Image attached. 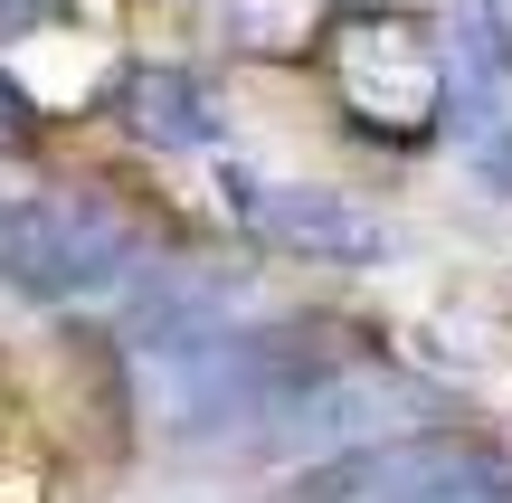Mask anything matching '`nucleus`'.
Instances as JSON below:
<instances>
[{
	"label": "nucleus",
	"instance_id": "20e7f679",
	"mask_svg": "<svg viewBox=\"0 0 512 503\" xmlns=\"http://www.w3.org/2000/svg\"><path fill=\"white\" fill-rule=\"evenodd\" d=\"M124 114H133V133L162 143V152H209L219 143V105H209V86L190 67H133L124 76Z\"/></svg>",
	"mask_w": 512,
	"mask_h": 503
},
{
	"label": "nucleus",
	"instance_id": "f03ea898",
	"mask_svg": "<svg viewBox=\"0 0 512 503\" xmlns=\"http://www.w3.org/2000/svg\"><path fill=\"white\" fill-rule=\"evenodd\" d=\"M219 200L238 209V228L256 247H275V257H294V266H342V276H361V266L399 257V228H389L380 209H361L351 190H323V181H266V171H247V162H219Z\"/></svg>",
	"mask_w": 512,
	"mask_h": 503
},
{
	"label": "nucleus",
	"instance_id": "39448f33",
	"mask_svg": "<svg viewBox=\"0 0 512 503\" xmlns=\"http://www.w3.org/2000/svg\"><path fill=\"white\" fill-rule=\"evenodd\" d=\"M76 0H0V38H29V29H57Z\"/></svg>",
	"mask_w": 512,
	"mask_h": 503
},
{
	"label": "nucleus",
	"instance_id": "f257e3e1",
	"mask_svg": "<svg viewBox=\"0 0 512 503\" xmlns=\"http://www.w3.org/2000/svg\"><path fill=\"white\" fill-rule=\"evenodd\" d=\"M143 276V228L86 190H48L19 162H0V285L38 304H86Z\"/></svg>",
	"mask_w": 512,
	"mask_h": 503
},
{
	"label": "nucleus",
	"instance_id": "7ed1b4c3",
	"mask_svg": "<svg viewBox=\"0 0 512 503\" xmlns=\"http://www.w3.org/2000/svg\"><path fill=\"white\" fill-rule=\"evenodd\" d=\"M332 76H342V105L389 143H418L427 124H446V29L427 19H342Z\"/></svg>",
	"mask_w": 512,
	"mask_h": 503
}]
</instances>
